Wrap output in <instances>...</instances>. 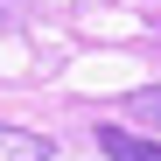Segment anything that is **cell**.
<instances>
[{
    "instance_id": "obj_1",
    "label": "cell",
    "mask_w": 161,
    "mask_h": 161,
    "mask_svg": "<svg viewBox=\"0 0 161 161\" xmlns=\"http://www.w3.org/2000/svg\"><path fill=\"white\" fill-rule=\"evenodd\" d=\"M98 147H105V161H161V147L126 133V126H98Z\"/></svg>"
},
{
    "instance_id": "obj_2",
    "label": "cell",
    "mask_w": 161,
    "mask_h": 161,
    "mask_svg": "<svg viewBox=\"0 0 161 161\" xmlns=\"http://www.w3.org/2000/svg\"><path fill=\"white\" fill-rule=\"evenodd\" d=\"M0 161H49V140L28 133V126H7V119H0Z\"/></svg>"
},
{
    "instance_id": "obj_3",
    "label": "cell",
    "mask_w": 161,
    "mask_h": 161,
    "mask_svg": "<svg viewBox=\"0 0 161 161\" xmlns=\"http://www.w3.org/2000/svg\"><path fill=\"white\" fill-rule=\"evenodd\" d=\"M14 7H21V0H0V14H14Z\"/></svg>"
}]
</instances>
